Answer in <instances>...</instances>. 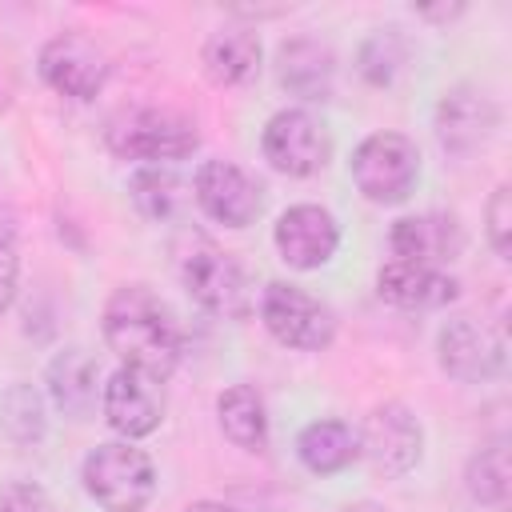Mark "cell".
Returning <instances> with one entry per match:
<instances>
[{"instance_id":"cell-18","label":"cell","mask_w":512,"mask_h":512,"mask_svg":"<svg viewBox=\"0 0 512 512\" xmlns=\"http://www.w3.org/2000/svg\"><path fill=\"white\" fill-rule=\"evenodd\" d=\"M96 380H100V364H96V356L84 352V348H64V352H56V356L48 360V396H52V404H56L64 416H72V420L92 416L96 392L104 388V384H96Z\"/></svg>"},{"instance_id":"cell-2","label":"cell","mask_w":512,"mask_h":512,"mask_svg":"<svg viewBox=\"0 0 512 512\" xmlns=\"http://www.w3.org/2000/svg\"><path fill=\"white\" fill-rule=\"evenodd\" d=\"M80 480H84V492L104 512H140L156 492V468L148 452L128 440L96 444L84 456Z\"/></svg>"},{"instance_id":"cell-17","label":"cell","mask_w":512,"mask_h":512,"mask_svg":"<svg viewBox=\"0 0 512 512\" xmlns=\"http://www.w3.org/2000/svg\"><path fill=\"white\" fill-rule=\"evenodd\" d=\"M276 76L300 100H328L332 96V80H336V56H332L328 44L296 36V40L280 44Z\"/></svg>"},{"instance_id":"cell-6","label":"cell","mask_w":512,"mask_h":512,"mask_svg":"<svg viewBox=\"0 0 512 512\" xmlns=\"http://www.w3.org/2000/svg\"><path fill=\"white\" fill-rule=\"evenodd\" d=\"M260 320L272 332V340H280L284 348L296 352H320L332 344L336 336V316L324 300H316L312 292L272 280L260 292Z\"/></svg>"},{"instance_id":"cell-29","label":"cell","mask_w":512,"mask_h":512,"mask_svg":"<svg viewBox=\"0 0 512 512\" xmlns=\"http://www.w3.org/2000/svg\"><path fill=\"white\" fill-rule=\"evenodd\" d=\"M184 512H232V508L220 504V500H196V504H188Z\"/></svg>"},{"instance_id":"cell-9","label":"cell","mask_w":512,"mask_h":512,"mask_svg":"<svg viewBox=\"0 0 512 512\" xmlns=\"http://www.w3.org/2000/svg\"><path fill=\"white\" fill-rule=\"evenodd\" d=\"M112 60L84 32H60L40 48V76L52 92L72 100H92L108 84Z\"/></svg>"},{"instance_id":"cell-14","label":"cell","mask_w":512,"mask_h":512,"mask_svg":"<svg viewBox=\"0 0 512 512\" xmlns=\"http://www.w3.org/2000/svg\"><path fill=\"white\" fill-rule=\"evenodd\" d=\"M496 124H500L496 104L476 88H452L436 104V136L452 156H468L484 148Z\"/></svg>"},{"instance_id":"cell-20","label":"cell","mask_w":512,"mask_h":512,"mask_svg":"<svg viewBox=\"0 0 512 512\" xmlns=\"http://www.w3.org/2000/svg\"><path fill=\"white\" fill-rule=\"evenodd\" d=\"M296 456L308 472L316 476H332V472H344L360 448H356V432L344 424V420H312L300 440H296Z\"/></svg>"},{"instance_id":"cell-7","label":"cell","mask_w":512,"mask_h":512,"mask_svg":"<svg viewBox=\"0 0 512 512\" xmlns=\"http://www.w3.org/2000/svg\"><path fill=\"white\" fill-rule=\"evenodd\" d=\"M356 448L376 476L396 480L416 468L424 432H420V420L404 404H380L364 416V424L356 432Z\"/></svg>"},{"instance_id":"cell-31","label":"cell","mask_w":512,"mask_h":512,"mask_svg":"<svg viewBox=\"0 0 512 512\" xmlns=\"http://www.w3.org/2000/svg\"><path fill=\"white\" fill-rule=\"evenodd\" d=\"M8 96H12V84H8V76L0 72V108H8Z\"/></svg>"},{"instance_id":"cell-15","label":"cell","mask_w":512,"mask_h":512,"mask_svg":"<svg viewBox=\"0 0 512 512\" xmlns=\"http://www.w3.org/2000/svg\"><path fill=\"white\" fill-rule=\"evenodd\" d=\"M388 244L396 252V260L408 264H424V268H440L448 260L460 256L464 248V232L456 224V216L444 212H420V216H400L388 232Z\"/></svg>"},{"instance_id":"cell-23","label":"cell","mask_w":512,"mask_h":512,"mask_svg":"<svg viewBox=\"0 0 512 512\" xmlns=\"http://www.w3.org/2000/svg\"><path fill=\"white\" fill-rule=\"evenodd\" d=\"M0 428L12 444H36L44 436V400L32 384H12L0 392Z\"/></svg>"},{"instance_id":"cell-4","label":"cell","mask_w":512,"mask_h":512,"mask_svg":"<svg viewBox=\"0 0 512 512\" xmlns=\"http://www.w3.org/2000/svg\"><path fill=\"white\" fill-rule=\"evenodd\" d=\"M180 280L188 288V296L216 312V316H228V320H240L248 316L252 308V288H248V276L244 268L212 240L196 236L184 252H180Z\"/></svg>"},{"instance_id":"cell-26","label":"cell","mask_w":512,"mask_h":512,"mask_svg":"<svg viewBox=\"0 0 512 512\" xmlns=\"http://www.w3.org/2000/svg\"><path fill=\"white\" fill-rule=\"evenodd\" d=\"M488 236H492V248L500 260H508V248H512V188L500 184L488 200Z\"/></svg>"},{"instance_id":"cell-21","label":"cell","mask_w":512,"mask_h":512,"mask_svg":"<svg viewBox=\"0 0 512 512\" xmlns=\"http://www.w3.org/2000/svg\"><path fill=\"white\" fill-rule=\"evenodd\" d=\"M216 416H220V428L224 436L244 448V452H260L268 444V412H264V400L252 384H232L220 392L216 400Z\"/></svg>"},{"instance_id":"cell-30","label":"cell","mask_w":512,"mask_h":512,"mask_svg":"<svg viewBox=\"0 0 512 512\" xmlns=\"http://www.w3.org/2000/svg\"><path fill=\"white\" fill-rule=\"evenodd\" d=\"M344 512H388L384 504H376V500H356V504H348Z\"/></svg>"},{"instance_id":"cell-11","label":"cell","mask_w":512,"mask_h":512,"mask_svg":"<svg viewBox=\"0 0 512 512\" xmlns=\"http://www.w3.org/2000/svg\"><path fill=\"white\" fill-rule=\"evenodd\" d=\"M196 204L224 228H248L264 208V188L232 160H204L192 180Z\"/></svg>"},{"instance_id":"cell-19","label":"cell","mask_w":512,"mask_h":512,"mask_svg":"<svg viewBox=\"0 0 512 512\" xmlns=\"http://www.w3.org/2000/svg\"><path fill=\"white\" fill-rule=\"evenodd\" d=\"M260 36L252 28H240V24H228V28H216L208 40H204V72L212 84L220 88H240L248 80H256L260 72Z\"/></svg>"},{"instance_id":"cell-16","label":"cell","mask_w":512,"mask_h":512,"mask_svg":"<svg viewBox=\"0 0 512 512\" xmlns=\"http://www.w3.org/2000/svg\"><path fill=\"white\" fill-rule=\"evenodd\" d=\"M376 292H380V300H388L404 312H436V308H444L460 296V284L440 268L392 260V264L380 268Z\"/></svg>"},{"instance_id":"cell-28","label":"cell","mask_w":512,"mask_h":512,"mask_svg":"<svg viewBox=\"0 0 512 512\" xmlns=\"http://www.w3.org/2000/svg\"><path fill=\"white\" fill-rule=\"evenodd\" d=\"M16 280H20V260H16L12 244L0 240V312L12 304V296H16Z\"/></svg>"},{"instance_id":"cell-24","label":"cell","mask_w":512,"mask_h":512,"mask_svg":"<svg viewBox=\"0 0 512 512\" xmlns=\"http://www.w3.org/2000/svg\"><path fill=\"white\" fill-rule=\"evenodd\" d=\"M464 484H468V496H472V500H480V504H504V500H508V484H512L508 448H504L500 440H496V444H484V448L468 460Z\"/></svg>"},{"instance_id":"cell-25","label":"cell","mask_w":512,"mask_h":512,"mask_svg":"<svg viewBox=\"0 0 512 512\" xmlns=\"http://www.w3.org/2000/svg\"><path fill=\"white\" fill-rule=\"evenodd\" d=\"M404 40L396 36V28H384V32H376L364 48H360V72H364V80L368 84H392V76L400 72V64H404Z\"/></svg>"},{"instance_id":"cell-22","label":"cell","mask_w":512,"mask_h":512,"mask_svg":"<svg viewBox=\"0 0 512 512\" xmlns=\"http://www.w3.org/2000/svg\"><path fill=\"white\" fill-rule=\"evenodd\" d=\"M128 196H132V204H136L140 216H148V220H168V216L176 212V204H180V180H176V172L164 168V164H144L140 172H132Z\"/></svg>"},{"instance_id":"cell-27","label":"cell","mask_w":512,"mask_h":512,"mask_svg":"<svg viewBox=\"0 0 512 512\" xmlns=\"http://www.w3.org/2000/svg\"><path fill=\"white\" fill-rule=\"evenodd\" d=\"M0 512H56V504L36 484H12L0 492Z\"/></svg>"},{"instance_id":"cell-3","label":"cell","mask_w":512,"mask_h":512,"mask_svg":"<svg viewBox=\"0 0 512 512\" xmlns=\"http://www.w3.org/2000/svg\"><path fill=\"white\" fill-rule=\"evenodd\" d=\"M196 144H200L196 124L168 108H132L116 116L108 128V148L120 160H144V164L184 160L196 152Z\"/></svg>"},{"instance_id":"cell-13","label":"cell","mask_w":512,"mask_h":512,"mask_svg":"<svg viewBox=\"0 0 512 512\" xmlns=\"http://www.w3.org/2000/svg\"><path fill=\"white\" fill-rule=\"evenodd\" d=\"M440 368L460 380V384H480V380H492L500 368H504V344L492 328L460 316V320H448L440 328Z\"/></svg>"},{"instance_id":"cell-8","label":"cell","mask_w":512,"mask_h":512,"mask_svg":"<svg viewBox=\"0 0 512 512\" xmlns=\"http://www.w3.org/2000/svg\"><path fill=\"white\" fill-rule=\"evenodd\" d=\"M264 160L284 172V176H312L328 164L332 156V136L328 128L308 112V108H284L264 124L260 136Z\"/></svg>"},{"instance_id":"cell-1","label":"cell","mask_w":512,"mask_h":512,"mask_svg":"<svg viewBox=\"0 0 512 512\" xmlns=\"http://www.w3.org/2000/svg\"><path fill=\"white\" fill-rule=\"evenodd\" d=\"M104 340L124 360V368L148 372L156 380H168L184 340L172 308L148 292L144 284H124L104 304Z\"/></svg>"},{"instance_id":"cell-5","label":"cell","mask_w":512,"mask_h":512,"mask_svg":"<svg viewBox=\"0 0 512 512\" xmlns=\"http://www.w3.org/2000/svg\"><path fill=\"white\" fill-rule=\"evenodd\" d=\"M420 152L400 132H372L352 152V180L372 204H400L416 188Z\"/></svg>"},{"instance_id":"cell-12","label":"cell","mask_w":512,"mask_h":512,"mask_svg":"<svg viewBox=\"0 0 512 512\" xmlns=\"http://www.w3.org/2000/svg\"><path fill=\"white\" fill-rule=\"evenodd\" d=\"M272 240H276V252H280V260L288 268L312 272V268H320V264H328L336 256L340 228H336L328 208H320V204H292L288 212H280V220L272 228Z\"/></svg>"},{"instance_id":"cell-10","label":"cell","mask_w":512,"mask_h":512,"mask_svg":"<svg viewBox=\"0 0 512 512\" xmlns=\"http://www.w3.org/2000/svg\"><path fill=\"white\" fill-rule=\"evenodd\" d=\"M100 412L124 440L152 436L164 420V380L120 364L100 388Z\"/></svg>"}]
</instances>
